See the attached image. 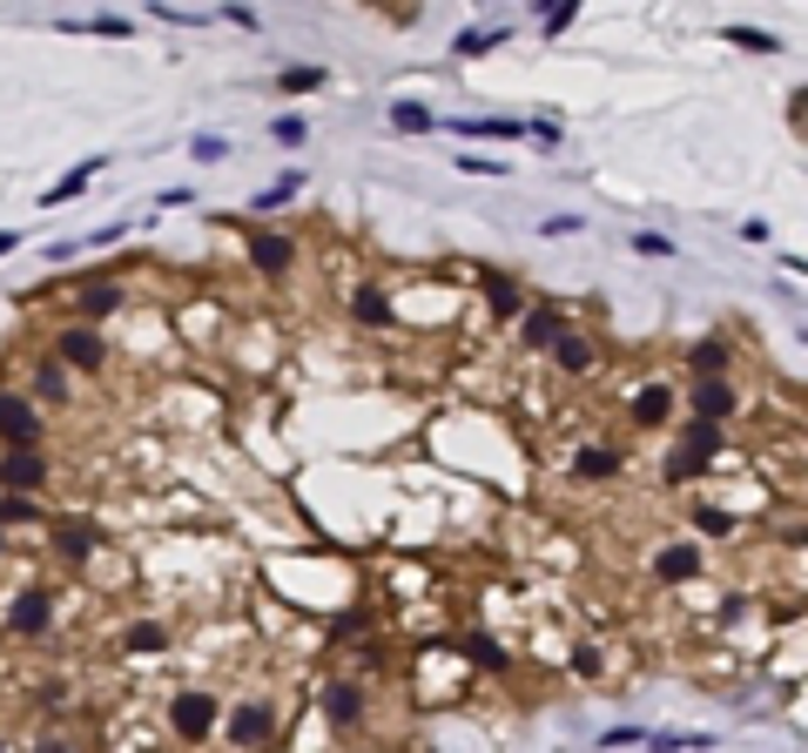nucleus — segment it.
<instances>
[{
  "instance_id": "393cba45",
  "label": "nucleus",
  "mask_w": 808,
  "mask_h": 753,
  "mask_svg": "<svg viewBox=\"0 0 808 753\" xmlns=\"http://www.w3.org/2000/svg\"><path fill=\"white\" fill-rule=\"evenodd\" d=\"M566 672L572 680H606V646L600 640H572L566 646Z\"/></svg>"
},
{
  "instance_id": "de8ad7c7",
  "label": "nucleus",
  "mask_w": 808,
  "mask_h": 753,
  "mask_svg": "<svg viewBox=\"0 0 808 753\" xmlns=\"http://www.w3.org/2000/svg\"><path fill=\"white\" fill-rule=\"evenodd\" d=\"M14 243H21V235H14V229H0V256H14Z\"/></svg>"
},
{
  "instance_id": "e433bc0d",
  "label": "nucleus",
  "mask_w": 808,
  "mask_h": 753,
  "mask_svg": "<svg viewBox=\"0 0 808 753\" xmlns=\"http://www.w3.org/2000/svg\"><path fill=\"white\" fill-rule=\"evenodd\" d=\"M572 21H580V8H572V0H546V8H539V27H546V34H566Z\"/></svg>"
},
{
  "instance_id": "473e14b6",
  "label": "nucleus",
  "mask_w": 808,
  "mask_h": 753,
  "mask_svg": "<svg viewBox=\"0 0 808 753\" xmlns=\"http://www.w3.org/2000/svg\"><path fill=\"white\" fill-rule=\"evenodd\" d=\"M755 612H761V599H755V592H727V599L714 606V619H721V626H748Z\"/></svg>"
},
{
  "instance_id": "c85d7f7f",
  "label": "nucleus",
  "mask_w": 808,
  "mask_h": 753,
  "mask_svg": "<svg viewBox=\"0 0 808 753\" xmlns=\"http://www.w3.org/2000/svg\"><path fill=\"white\" fill-rule=\"evenodd\" d=\"M297 189H303V175L290 169V175H277V182H269L263 195H256V203H250V216H269V209H284V203H297Z\"/></svg>"
},
{
  "instance_id": "4c0bfd02",
  "label": "nucleus",
  "mask_w": 808,
  "mask_h": 753,
  "mask_svg": "<svg viewBox=\"0 0 808 753\" xmlns=\"http://www.w3.org/2000/svg\"><path fill=\"white\" fill-rule=\"evenodd\" d=\"M269 135H277L284 148H303V142H311V122H303V114H277V122H269Z\"/></svg>"
},
{
  "instance_id": "b1692460",
  "label": "nucleus",
  "mask_w": 808,
  "mask_h": 753,
  "mask_svg": "<svg viewBox=\"0 0 808 753\" xmlns=\"http://www.w3.org/2000/svg\"><path fill=\"white\" fill-rule=\"evenodd\" d=\"M458 135L466 142H526V122H512V114H472V122H458Z\"/></svg>"
},
{
  "instance_id": "39448f33",
  "label": "nucleus",
  "mask_w": 808,
  "mask_h": 753,
  "mask_svg": "<svg viewBox=\"0 0 808 753\" xmlns=\"http://www.w3.org/2000/svg\"><path fill=\"white\" fill-rule=\"evenodd\" d=\"M0 451H48V411L0 384Z\"/></svg>"
},
{
  "instance_id": "79ce46f5",
  "label": "nucleus",
  "mask_w": 808,
  "mask_h": 753,
  "mask_svg": "<svg viewBox=\"0 0 808 753\" xmlns=\"http://www.w3.org/2000/svg\"><path fill=\"white\" fill-rule=\"evenodd\" d=\"M653 746L661 753H695V746H708V733H653Z\"/></svg>"
},
{
  "instance_id": "6e6552de",
  "label": "nucleus",
  "mask_w": 808,
  "mask_h": 753,
  "mask_svg": "<svg viewBox=\"0 0 808 753\" xmlns=\"http://www.w3.org/2000/svg\"><path fill=\"white\" fill-rule=\"evenodd\" d=\"M687 417L727 430L741 417V377H687Z\"/></svg>"
},
{
  "instance_id": "7c9ffc66",
  "label": "nucleus",
  "mask_w": 808,
  "mask_h": 753,
  "mask_svg": "<svg viewBox=\"0 0 808 753\" xmlns=\"http://www.w3.org/2000/svg\"><path fill=\"white\" fill-rule=\"evenodd\" d=\"M735 511H727V505H695V532H708V538H735Z\"/></svg>"
},
{
  "instance_id": "f3484780",
  "label": "nucleus",
  "mask_w": 808,
  "mask_h": 753,
  "mask_svg": "<svg viewBox=\"0 0 808 753\" xmlns=\"http://www.w3.org/2000/svg\"><path fill=\"white\" fill-rule=\"evenodd\" d=\"M445 653H458V659H472L479 672H498V680H506V672L519 666V653H512L506 640H492V632H485V626H472V632H458V640H451Z\"/></svg>"
},
{
  "instance_id": "dca6fc26",
  "label": "nucleus",
  "mask_w": 808,
  "mask_h": 753,
  "mask_svg": "<svg viewBox=\"0 0 808 753\" xmlns=\"http://www.w3.org/2000/svg\"><path fill=\"white\" fill-rule=\"evenodd\" d=\"M701 566H708V551L695 538H661V545H653V579H661V585H695Z\"/></svg>"
},
{
  "instance_id": "c9c22d12",
  "label": "nucleus",
  "mask_w": 808,
  "mask_h": 753,
  "mask_svg": "<svg viewBox=\"0 0 808 753\" xmlns=\"http://www.w3.org/2000/svg\"><path fill=\"white\" fill-rule=\"evenodd\" d=\"M311 88H324V68H284L277 74V95H311Z\"/></svg>"
},
{
  "instance_id": "37998d69",
  "label": "nucleus",
  "mask_w": 808,
  "mask_h": 753,
  "mask_svg": "<svg viewBox=\"0 0 808 753\" xmlns=\"http://www.w3.org/2000/svg\"><path fill=\"white\" fill-rule=\"evenodd\" d=\"M512 162H492V155H458V175H506Z\"/></svg>"
},
{
  "instance_id": "c756f323",
  "label": "nucleus",
  "mask_w": 808,
  "mask_h": 753,
  "mask_svg": "<svg viewBox=\"0 0 808 753\" xmlns=\"http://www.w3.org/2000/svg\"><path fill=\"white\" fill-rule=\"evenodd\" d=\"M95 169H101V162H82V169H68V175H61V182H55V189L41 195V203H48V209H61V203H74V195H82V189L95 182Z\"/></svg>"
},
{
  "instance_id": "9b49d317",
  "label": "nucleus",
  "mask_w": 808,
  "mask_h": 753,
  "mask_svg": "<svg viewBox=\"0 0 808 753\" xmlns=\"http://www.w3.org/2000/svg\"><path fill=\"white\" fill-rule=\"evenodd\" d=\"M55 485V458L48 451H0V491L8 498H41Z\"/></svg>"
},
{
  "instance_id": "4468645a",
  "label": "nucleus",
  "mask_w": 808,
  "mask_h": 753,
  "mask_svg": "<svg viewBox=\"0 0 808 753\" xmlns=\"http://www.w3.org/2000/svg\"><path fill=\"white\" fill-rule=\"evenodd\" d=\"M169 646H176V626L156 619V612L114 626V653H122V659H156V653H169Z\"/></svg>"
},
{
  "instance_id": "a18cd8bd",
  "label": "nucleus",
  "mask_w": 808,
  "mask_h": 753,
  "mask_svg": "<svg viewBox=\"0 0 808 753\" xmlns=\"http://www.w3.org/2000/svg\"><path fill=\"white\" fill-rule=\"evenodd\" d=\"M640 740H647V733H640V727H613V733H606V740H600V746H640Z\"/></svg>"
},
{
  "instance_id": "9d476101",
  "label": "nucleus",
  "mask_w": 808,
  "mask_h": 753,
  "mask_svg": "<svg viewBox=\"0 0 808 753\" xmlns=\"http://www.w3.org/2000/svg\"><path fill=\"white\" fill-rule=\"evenodd\" d=\"M68 303H74V309H68V324H95V330H101L108 316L129 303V290L114 283V269H95L88 283H74V296H68Z\"/></svg>"
},
{
  "instance_id": "8fccbe9b",
  "label": "nucleus",
  "mask_w": 808,
  "mask_h": 753,
  "mask_svg": "<svg viewBox=\"0 0 808 753\" xmlns=\"http://www.w3.org/2000/svg\"><path fill=\"white\" fill-rule=\"evenodd\" d=\"M0 753H14V746H8V733H0Z\"/></svg>"
},
{
  "instance_id": "2f4dec72",
  "label": "nucleus",
  "mask_w": 808,
  "mask_h": 753,
  "mask_svg": "<svg viewBox=\"0 0 808 753\" xmlns=\"http://www.w3.org/2000/svg\"><path fill=\"white\" fill-rule=\"evenodd\" d=\"M61 27H68V34H74V27H82V34H101V41H129V34H135V27H129L122 14H95V21H61Z\"/></svg>"
},
{
  "instance_id": "c03bdc74",
  "label": "nucleus",
  "mask_w": 808,
  "mask_h": 753,
  "mask_svg": "<svg viewBox=\"0 0 808 753\" xmlns=\"http://www.w3.org/2000/svg\"><path fill=\"white\" fill-rule=\"evenodd\" d=\"M587 229V216H546L539 222V235H580Z\"/></svg>"
},
{
  "instance_id": "aec40b11",
  "label": "nucleus",
  "mask_w": 808,
  "mask_h": 753,
  "mask_svg": "<svg viewBox=\"0 0 808 753\" xmlns=\"http://www.w3.org/2000/svg\"><path fill=\"white\" fill-rule=\"evenodd\" d=\"M546 356H553V371H559L566 384H587V377L600 371V343H593V330H566Z\"/></svg>"
},
{
  "instance_id": "1a4fd4ad",
  "label": "nucleus",
  "mask_w": 808,
  "mask_h": 753,
  "mask_svg": "<svg viewBox=\"0 0 808 753\" xmlns=\"http://www.w3.org/2000/svg\"><path fill=\"white\" fill-rule=\"evenodd\" d=\"M674 377H647V384H634V398H627V430H674Z\"/></svg>"
},
{
  "instance_id": "f8f14e48",
  "label": "nucleus",
  "mask_w": 808,
  "mask_h": 753,
  "mask_svg": "<svg viewBox=\"0 0 808 753\" xmlns=\"http://www.w3.org/2000/svg\"><path fill=\"white\" fill-rule=\"evenodd\" d=\"M303 250H297V235L284 229H250V269L263 276V283H284V276H297Z\"/></svg>"
},
{
  "instance_id": "a19ab883",
  "label": "nucleus",
  "mask_w": 808,
  "mask_h": 753,
  "mask_svg": "<svg viewBox=\"0 0 808 753\" xmlns=\"http://www.w3.org/2000/svg\"><path fill=\"white\" fill-rule=\"evenodd\" d=\"M222 155H229L222 135H196V142H189V162H222Z\"/></svg>"
},
{
  "instance_id": "412c9836",
  "label": "nucleus",
  "mask_w": 808,
  "mask_h": 753,
  "mask_svg": "<svg viewBox=\"0 0 808 753\" xmlns=\"http://www.w3.org/2000/svg\"><path fill=\"white\" fill-rule=\"evenodd\" d=\"M687 377H735V337L727 330H708L687 343Z\"/></svg>"
},
{
  "instance_id": "58836bf2",
  "label": "nucleus",
  "mask_w": 808,
  "mask_h": 753,
  "mask_svg": "<svg viewBox=\"0 0 808 753\" xmlns=\"http://www.w3.org/2000/svg\"><path fill=\"white\" fill-rule=\"evenodd\" d=\"M661 478H667V485H695V478H708V464H687L680 451H667V464H661Z\"/></svg>"
},
{
  "instance_id": "2eb2a0df",
  "label": "nucleus",
  "mask_w": 808,
  "mask_h": 753,
  "mask_svg": "<svg viewBox=\"0 0 808 753\" xmlns=\"http://www.w3.org/2000/svg\"><path fill=\"white\" fill-rule=\"evenodd\" d=\"M566 330H580V316H572L566 303H526V316H519V350H553Z\"/></svg>"
},
{
  "instance_id": "bb28decb",
  "label": "nucleus",
  "mask_w": 808,
  "mask_h": 753,
  "mask_svg": "<svg viewBox=\"0 0 808 753\" xmlns=\"http://www.w3.org/2000/svg\"><path fill=\"white\" fill-rule=\"evenodd\" d=\"M21 525H48V505H41V498H8V491H0V532H21Z\"/></svg>"
},
{
  "instance_id": "49530a36",
  "label": "nucleus",
  "mask_w": 808,
  "mask_h": 753,
  "mask_svg": "<svg viewBox=\"0 0 808 753\" xmlns=\"http://www.w3.org/2000/svg\"><path fill=\"white\" fill-rule=\"evenodd\" d=\"M41 753H88V746H82V740H68V733H48Z\"/></svg>"
},
{
  "instance_id": "f03ea898",
  "label": "nucleus",
  "mask_w": 808,
  "mask_h": 753,
  "mask_svg": "<svg viewBox=\"0 0 808 753\" xmlns=\"http://www.w3.org/2000/svg\"><path fill=\"white\" fill-rule=\"evenodd\" d=\"M216 727H222V693L209 687V680H182V687H169L162 693V733L176 740V746H209L216 740Z\"/></svg>"
},
{
  "instance_id": "7ed1b4c3",
  "label": "nucleus",
  "mask_w": 808,
  "mask_h": 753,
  "mask_svg": "<svg viewBox=\"0 0 808 753\" xmlns=\"http://www.w3.org/2000/svg\"><path fill=\"white\" fill-rule=\"evenodd\" d=\"M0 626H8V640H27V646L55 640V626H61V585H55V579H27V585H14Z\"/></svg>"
},
{
  "instance_id": "a878e982",
  "label": "nucleus",
  "mask_w": 808,
  "mask_h": 753,
  "mask_svg": "<svg viewBox=\"0 0 808 753\" xmlns=\"http://www.w3.org/2000/svg\"><path fill=\"white\" fill-rule=\"evenodd\" d=\"M506 41H512V27H466V34L451 41V54H458V61H479V54L506 48Z\"/></svg>"
},
{
  "instance_id": "cd10ccee",
  "label": "nucleus",
  "mask_w": 808,
  "mask_h": 753,
  "mask_svg": "<svg viewBox=\"0 0 808 753\" xmlns=\"http://www.w3.org/2000/svg\"><path fill=\"white\" fill-rule=\"evenodd\" d=\"M391 129H398V135H432L438 114H432L425 101H391Z\"/></svg>"
},
{
  "instance_id": "4be33fe9",
  "label": "nucleus",
  "mask_w": 808,
  "mask_h": 753,
  "mask_svg": "<svg viewBox=\"0 0 808 753\" xmlns=\"http://www.w3.org/2000/svg\"><path fill=\"white\" fill-rule=\"evenodd\" d=\"M674 451L687 458V464H721L727 458V430H714V424H695V417H680V430H674Z\"/></svg>"
},
{
  "instance_id": "423d86ee",
  "label": "nucleus",
  "mask_w": 808,
  "mask_h": 753,
  "mask_svg": "<svg viewBox=\"0 0 808 753\" xmlns=\"http://www.w3.org/2000/svg\"><path fill=\"white\" fill-rule=\"evenodd\" d=\"M48 545H55V559L68 572H88L108 551V538H101V525L88 519V511H61V519H48Z\"/></svg>"
},
{
  "instance_id": "5701e85b",
  "label": "nucleus",
  "mask_w": 808,
  "mask_h": 753,
  "mask_svg": "<svg viewBox=\"0 0 808 753\" xmlns=\"http://www.w3.org/2000/svg\"><path fill=\"white\" fill-rule=\"evenodd\" d=\"M27 398L41 404V411H68V404H74V377L55 364V356H41V364L27 371Z\"/></svg>"
},
{
  "instance_id": "20e7f679",
  "label": "nucleus",
  "mask_w": 808,
  "mask_h": 753,
  "mask_svg": "<svg viewBox=\"0 0 808 753\" xmlns=\"http://www.w3.org/2000/svg\"><path fill=\"white\" fill-rule=\"evenodd\" d=\"M317 713H324V727L337 740H364L371 733V680H358V672H330V680L317 687Z\"/></svg>"
},
{
  "instance_id": "f257e3e1",
  "label": "nucleus",
  "mask_w": 808,
  "mask_h": 753,
  "mask_svg": "<svg viewBox=\"0 0 808 753\" xmlns=\"http://www.w3.org/2000/svg\"><path fill=\"white\" fill-rule=\"evenodd\" d=\"M277 733H284V700L269 693V687H243L237 700H222L216 740L229 753H269V746H277Z\"/></svg>"
},
{
  "instance_id": "0eeeda50",
  "label": "nucleus",
  "mask_w": 808,
  "mask_h": 753,
  "mask_svg": "<svg viewBox=\"0 0 808 753\" xmlns=\"http://www.w3.org/2000/svg\"><path fill=\"white\" fill-rule=\"evenodd\" d=\"M55 364H61L68 377H101V371L114 364V350H108V337H101L95 324H61V330H55Z\"/></svg>"
},
{
  "instance_id": "a211bd4d",
  "label": "nucleus",
  "mask_w": 808,
  "mask_h": 753,
  "mask_svg": "<svg viewBox=\"0 0 808 753\" xmlns=\"http://www.w3.org/2000/svg\"><path fill=\"white\" fill-rule=\"evenodd\" d=\"M343 309H351V324L358 330H398V303H391V290L384 283H351V296H343Z\"/></svg>"
},
{
  "instance_id": "09e8293b",
  "label": "nucleus",
  "mask_w": 808,
  "mask_h": 753,
  "mask_svg": "<svg viewBox=\"0 0 808 753\" xmlns=\"http://www.w3.org/2000/svg\"><path fill=\"white\" fill-rule=\"evenodd\" d=\"M0 566H8V532H0Z\"/></svg>"
},
{
  "instance_id": "ddd939ff",
  "label": "nucleus",
  "mask_w": 808,
  "mask_h": 753,
  "mask_svg": "<svg viewBox=\"0 0 808 753\" xmlns=\"http://www.w3.org/2000/svg\"><path fill=\"white\" fill-rule=\"evenodd\" d=\"M472 276H479V290H485V316H492V324H519L526 303H532L519 276L512 269H492V263H472Z\"/></svg>"
},
{
  "instance_id": "ea45409f",
  "label": "nucleus",
  "mask_w": 808,
  "mask_h": 753,
  "mask_svg": "<svg viewBox=\"0 0 808 753\" xmlns=\"http://www.w3.org/2000/svg\"><path fill=\"white\" fill-rule=\"evenodd\" d=\"M634 250H640V256H653V263H667V256H674V243H667L661 229H640V235H634Z\"/></svg>"
},
{
  "instance_id": "6ab92c4d",
  "label": "nucleus",
  "mask_w": 808,
  "mask_h": 753,
  "mask_svg": "<svg viewBox=\"0 0 808 753\" xmlns=\"http://www.w3.org/2000/svg\"><path fill=\"white\" fill-rule=\"evenodd\" d=\"M566 471L580 485H613V478H627V445H580L566 458Z\"/></svg>"
},
{
  "instance_id": "f704fd0d",
  "label": "nucleus",
  "mask_w": 808,
  "mask_h": 753,
  "mask_svg": "<svg viewBox=\"0 0 808 753\" xmlns=\"http://www.w3.org/2000/svg\"><path fill=\"white\" fill-rule=\"evenodd\" d=\"M721 34H727L735 48H755V54H782V41H775V34H761V27H741V21H735V27H721Z\"/></svg>"
},
{
  "instance_id": "72a5a7b5",
  "label": "nucleus",
  "mask_w": 808,
  "mask_h": 753,
  "mask_svg": "<svg viewBox=\"0 0 808 753\" xmlns=\"http://www.w3.org/2000/svg\"><path fill=\"white\" fill-rule=\"evenodd\" d=\"M358 632H371V606H351V612H337V619H330V646L358 640Z\"/></svg>"
}]
</instances>
